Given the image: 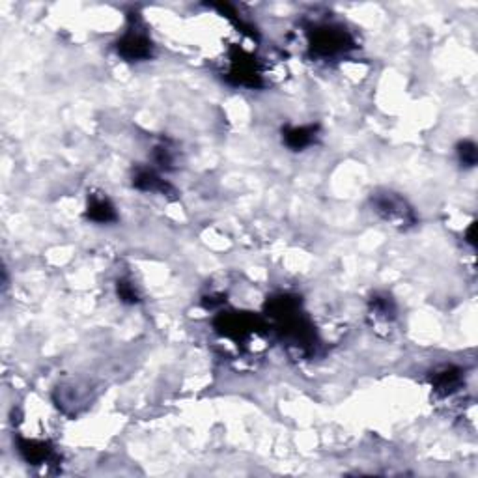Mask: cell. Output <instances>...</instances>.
<instances>
[{
  "mask_svg": "<svg viewBox=\"0 0 478 478\" xmlns=\"http://www.w3.org/2000/svg\"><path fill=\"white\" fill-rule=\"evenodd\" d=\"M353 41L350 34L337 27H321L312 34L310 49L319 58H332L337 54L345 53L352 49Z\"/></svg>",
  "mask_w": 478,
  "mask_h": 478,
  "instance_id": "obj_1",
  "label": "cell"
},
{
  "mask_svg": "<svg viewBox=\"0 0 478 478\" xmlns=\"http://www.w3.org/2000/svg\"><path fill=\"white\" fill-rule=\"evenodd\" d=\"M374 207L379 213V217L392 226L405 228L415 223V213L404 198H400L394 193H383L374 196Z\"/></svg>",
  "mask_w": 478,
  "mask_h": 478,
  "instance_id": "obj_2",
  "label": "cell"
},
{
  "mask_svg": "<svg viewBox=\"0 0 478 478\" xmlns=\"http://www.w3.org/2000/svg\"><path fill=\"white\" fill-rule=\"evenodd\" d=\"M118 54L122 58L129 60V62H137V60H146L152 56V41L146 34L142 32L139 27L131 28L129 32L118 41Z\"/></svg>",
  "mask_w": 478,
  "mask_h": 478,
  "instance_id": "obj_3",
  "label": "cell"
},
{
  "mask_svg": "<svg viewBox=\"0 0 478 478\" xmlns=\"http://www.w3.org/2000/svg\"><path fill=\"white\" fill-rule=\"evenodd\" d=\"M462 385V374H459L458 368H443L441 372H437V376L433 378V387L439 394L443 396H451L454 392L458 391V387Z\"/></svg>",
  "mask_w": 478,
  "mask_h": 478,
  "instance_id": "obj_4",
  "label": "cell"
},
{
  "mask_svg": "<svg viewBox=\"0 0 478 478\" xmlns=\"http://www.w3.org/2000/svg\"><path fill=\"white\" fill-rule=\"evenodd\" d=\"M316 139V127H292V129H286L284 131V140L288 146L292 150H303V148L310 146Z\"/></svg>",
  "mask_w": 478,
  "mask_h": 478,
  "instance_id": "obj_5",
  "label": "cell"
},
{
  "mask_svg": "<svg viewBox=\"0 0 478 478\" xmlns=\"http://www.w3.org/2000/svg\"><path fill=\"white\" fill-rule=\"evenodd\" d=\"M88 217L93 220V223H111V220L116 219V213H114L113 204L105 198V196H93L90 200V206H88Z\"/></svg>",
  "mask_w": 478,
  "mask_h": 478,
  "instance_id": "obj_6",
  "label": "cell"
},
{
  "mask_svg": "<svg viewBox=\"0 0 478 478\" xmlns=\"http://www.w3.org/2000/svg\"><path fill=\"white\" fill-rule=\"evenodd\" d=\"M133 183L140 191H152V193H166L170 187L152 170H139L135 176Z\"/></svg>",
  "mask_w": 478,
  "mask_h": 478,
  "instance_id": "obj_7",
  "label": "cell"
},
{
  "mask_svg": "<svg viewBox=\"0 0 478 478\" xmlns=\"http://www.w3.org/2000/svg\"><path fill=\"white\" fill-rule=\"evenodd\" d=\"M372 316L376 321H392L394 319V306L389 297H374L372 299Z\"/></svg>",
  "mask_w": 478,
  "mask_h": 478,
  "instance_id": "obj_8",
  "label": "cell"
},
{
  "mask_svg": "<svg viewBox=\"0 0 478 478\" xmlns=\"http://www.w3.org/2000/svg\"><path fill=\"white\" fill-rule=\"evenodd\" d=\"M118 295L122 301L126 303H137L139 301V295H137V290L131 282H126V280H120L118 282Z\"/></svg>",
  "mask_w": 478,
  "mask_h": 478,
  "instance_id": "obj_9",
  "label": "cell"
},
{
  "mask_svg": "<svg viewBox=\"0 0 478 478\" xmlns=\"http://www.w3.org/2000/svg\"><path fill=\"white\" fill-rule=\"evenodd\" d=\"M459 159L467 166H473L477 163V148H475L473 142H464L459 146Z\"/></svg>",
  "mask_w": 478,
  "mask_h": 478,
  "instance_id": "obj_10",
  "label": "cell"
}]
</instances>
